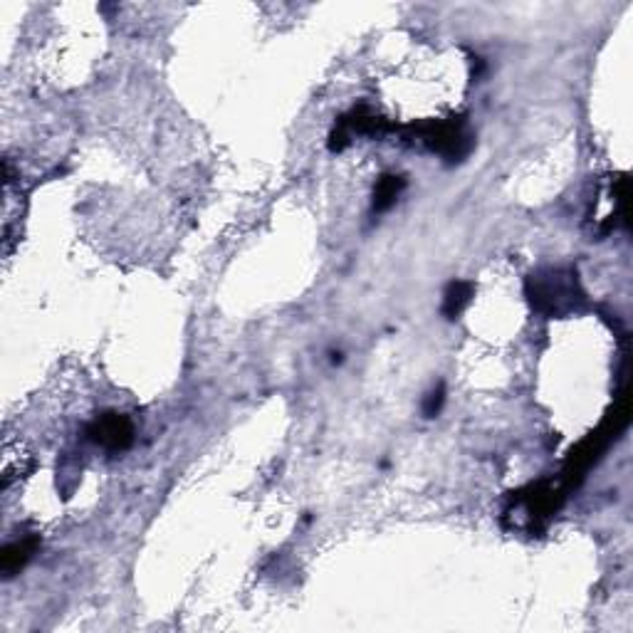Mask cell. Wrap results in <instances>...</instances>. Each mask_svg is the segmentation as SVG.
<instances>
[{"mask_svg": "<svg viewBox=\"0 0 633 633\" xmlns=\"http://www.w3.org/2000/svg\"><path fill=\"white\" fill-rule=\"evenodd\" d=\"M470 297H473V285L470 282H463V280H455L446 287L443 292V315L448 319H455V316L470 305Z\"/></svg>", "mask_w": 633, "mask_h": 633, "instance_id": "obj_6", "label": "cell"}, {"mask_svg": "<svg viewBox=\"0 0 633 633\" xmlns=\"http://www.w3.org/2000/svg\"><path fill=\"white\" fill-rule=\"evenodd\" d=\"M416 139L429 146L430 152L440 153L448 161H460L470 153L473 136L465 129L460 119H448V122H429L413 129Z\"/></svg>", "mask_w": 633, "mask_h": 633, "instance_id": "obj_1", "label": "cell"}, {"mask_svg": "<svg viewBox=\"0 0 633 633\" xmlns=\"http://www.w3.org/2000/svg\"><path fill=\"white\" fill-rule=\"evenodd\" d=\"M38 547H40V537H38V534L11 542V544L3 550V564H0V567H3V574H5V577H15L25 564L30 562L32 554L38 551Z\"/></svg>", "mask_w": 633, "mask_h": 633, "instance_id": "obj_4", "label": "cell"}, {"mask_svg": "<svg viewBox=\"0 0 633 633\" xmlns=\"http://www.w3.org/2000/svg\"><path fill=\"white\" fill-rule=\"evenodd\" d=\"M87 438L107 450H126L134 443V423L122 413H104L87 426Z\"/></svg>", "mask_w": 633, "mask_h": 633, "instance_id": "obj_3", "label": "cell"}, {"mask_svg": "<svg viewBox=\"0 0 633 633\" xmlns=\"http://www.w3.org/2000/svg\"><path fill=\"white\" fill-rule=\"evenodd\" d=\"M532 305L542 312H562L564 307L574 305L577 295V280L564 273H550V275L532 277L527 285Z\"/></svg>", "mask_w": 633, "mask_h": 633, "instance_id": "obj_2", "label": "cell"}, {"mask_svg": "<svg viewBox=\"0 0 633 633\" xmlns=\"http://www.w3.org/2000/svg\"><path fill=\"white\" fill-rule=\"evenodd\" d=\"M403 188H406V178H403V176H381L377 181V188H374V211H377V213L388 211L391 205L396 204V198H399Z\"/></svg>", "mask_w": 633, "mask_h": 633, "instance_id": "obj_5", "label": "cell"}, {"mask_svg": "<svg viewBox=\"0 0 633 633\" xmlns=\"http://www.w3.org/2000/svg\"><path fill=\"white\" fill-rule=\"evenodd\" d=\"M443 401H446V388L438 386L436 391H430L429 399H426V403H423V416H426V419L438 416V411L443 409Z\"/></svg>", "mask_w": 633, "mask_h": 633, "instance_id": "obj_7", "label": "cell"}]
</instances>
